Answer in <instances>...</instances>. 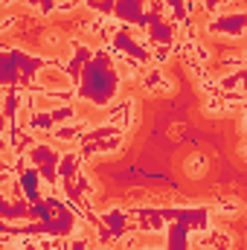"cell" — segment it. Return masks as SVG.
<instances>
[{"label":"cell","mask_w":247,"mask_h":250,"mask_svg":"<svg viewBox=\"0 0 247 250\" xmlns=\"http://www.w3.org/2000/svg\"><path fill=\"white\" fill-rule=\"evenodd\" d=\"M120 82H123V79H120V73H117V59H114L111 47L102 44L99 50H93L90 62L73 76L70 87H73L76 99H84V102L102 108V105H111V102L117 99Z\"/></svg>","instance_id":"1"},{"label":"cell","mask_w":247,"mask_h":250,"mask_svg":"<svg viewBox=\"0 0 247 250\" xmlns=\"http://www.w3.org/2000/svg\"><path fill=\"white\" fill-rule=\"evenodd\" d=\"M245 23H247V15H245V9H242V6H224L221 12L209 15L206 32H209V35L242 38V35H245Z\"/></svg>","instance_id":"2"},{"label":"cell","mask_w":247,"mask_h":250,"mask_svg":"<svg viewBox=\"0 0 247 250\" xmlns=\"http://www.w3.org/2000/svg\"><path fill=\"white\" fill-rule=\"evenodd\" d=\"M140 82L148 93H169L172 90V82L166 79V73L160 70V64H148L143 73H140Z\"/></svg>","instance_id":"3"},{"label":"cell","mask_w":247,"mask_h":250,"mask_svg":"<svg viewBox=\"0 0 247 250\" xmlns=\"http://www.w3.org/2000/svg\"><path fill=\"white\" fill-rule=\"evenodd\" d=\"M212 218H239L242 215V204L236 198H218L212 207H209Z\"/></svg>","instance_id":"4"},{"label":"cell","mask_w":247,"mask_h":250,"mask_svg":"<svg viewBox=\"0 0 247 250\" xmlns=\"http://www.w3.org/2000/svg\"><path fill=\"white\" fill-rule=\"evenodd\" d=\"M215 90H224V93L242 90L245 93V70H233V73H224L221 79H215Z\"/></svg>","instance_id":"5"},{"label":"cell","mask_w":247,"mask_h":250,"mask_svg":"<svg viewBox=\"0 0 247 250\" xmlns=\"http://www.w3.org/2000/svg\"><path fill=\"white\" fill-rule=\"evenodd\" d=\"M186 169H189V175H192V178H198V175H204V169H206V160H204L201 154H195V157L186 163Z\"/></svg>","instance_id":"6"},{"label":"cell","mask_w":247,"mask_h":250,"mask_svg":"<svg viewBox=\"0 0 247 250\" xmlns=\"http://www.w3.org/2000/svg\"><path fill=\"white\" fill-rule=\"evenodd\" d=\"M0 3H3V6H9V3H15V0H0Z\"/></svg>","instance_id":"7"}]
</instances>
